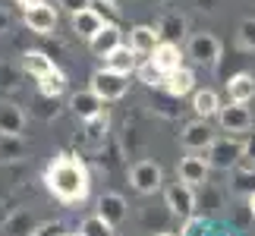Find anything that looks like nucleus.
Listing matches in <instances>:
<instances>
[{"instance_id":"2f4dec72","label":"nucleus","mask_w":255,"mask_h":236,"mask_svg":"<svg viewBox=\"0 0 255 236\" xmlns=\"http://www.w3.org/2000/svg\"><path fill=\"white\" fill-rule=\"evenodd\" d=\"M79 233L82 236H117V227H114V224H107L101 214H88V218L82 221Z\"/></svg>"},{"instance_id":"0eeeda50","label":"nucleus","mask_w":255,"mask_h":236,"mask_svg":"<svg viewBox=\"0 0 255 236\" xmlns=\"http://www.w3.org/2000/svg\"><path fill=\"white\" fill-rule=\"evenodd\" d=\"M218 139L211 129V123L205 120V117H195V120H189L183 126V132H180V145L186 151H208V145Z\"/></svg>"},{"instance_id":"393cba45","label":"nucleus","mask_w":255,"mask_h":236,"mask_svg":"<svg viewBox=\"0 0 255 236\" xmlns=\"http://www.w3.org/2000/svg\"><path fill=\"white\" fill-rule=\"evenodd\" d=\"M218 111H221V98H218V92L214 88H199V92H192V114L195 117H218Z\"/></svg>"},{"instance_id":"f704fd0d","label":"nucleus","mask_w":255,"mask_h":236,"mask_svg":"<svg viewBox=\"0 0 255 236\" xmlns=\"http://www.w3.org/2000/svg\"><path fill=\"white\" fill-rule=\"evenodd\" d=\"M0 154H3V161H19L25 154L22 135H0Z\"/></svg>"},{"instance_id":"f8f14e48","label":"nucleus","mask_w":255,"mask_h":236,"mask_svg":"<svg viewBox=\"0 0 255 236\" xmlns=\"http://www.w3.org/2000/svg\"><path fill=\"white\" fill-rule=\"evenodd\" d=\"M117 44H123V32H120L117 22H104L92 38H88V51H92L95 57H101V60L114 51Z\"/></svg>"},{"instance_id":"f03ea898","label":"nucleus","mask_w":255,"mask_h":236,"mask_svg":"<svg viewBox=\"0 0 255 236\" xmlns=\"http://www.w3.org/2000/svg\"><path fill=\"white\" fill-rule=\"evenodd\" d=\"M88 88H92V92L101 98L104 104L120 101V98H126V92H129V73L111 70V66H104V70H95Z\"/></svg>"},{"instance_id":"423d86ee","label":"nucleus","mask_w":255,"mask_h":236,"mask_svg":"<svg viewBox=\"0 0 255 236\" xmlns=\"http://www.w3.org/2000/svg\"><path fill=\"white\" fill-rule=\"evenodd\" d=\"M221 51L224 47L211 32H195V35H189V41H186V57L199 66H218Z\"/></svg>"},{"instance_id":"cd10ccee","label":"nucleus","mask_w":255,"mask_h":236,"mask_svg":"<svg viewBox=\"0 0 255 236\" xmlns=\"http://www.w3.org/2000/svg\"><path fill=\"white\" fill-rule=\"evenodd\" d=\"M35 82H38V92H41V95H51V98H63L66 88H70L63 70H57V66H54L51 73H44L41 79H35Z\"/></svg>"},{"instance_id":"6e6552de","label":"nucleus","mask_w":255,"mask_h":236,"mask_svg":"<svg viewBox=\"0 0 255 236\" xmlns=\"http://www.w3.org/2000/svg\"><path fill=\"white\" fill-rule=\"evenodd\" d=\"M218 123H221V129L224 132H246L249 126H252V114H249V107L246 104H240V101H230V104H221V111H218Z\"/></svg>"},{"instance_id":"f3484780","label":"nucleus","mask_w":255,"mask_h":236,"mask_svg":"<svg viewBox=\"0 0 255 236\" xmlns=\"http://www.w3.org/2000/svg\"><path fill=\"white\" fill-rule=\"evenodd\" d=\"M70 111L85 123V120H92V117L104 114V101L92 92V88H88V92H76V95H70Z\"/></svg>"},{"instance_id":"58836bf2","label":"nucleus","mask_w":255,"mask_h":236,"mask_svg":"<svg viewBox=\"0 0 255 236\" xmlns=\"http://www.w3.org/2000/svg\"><path fill=\"white\" fill-rule=\"evenodd\" d=\"M60 6L66 9V13H79V9H85V6H92V0H60Z\"/></svg>"},{"instance_id":"1a4fd4ad","label":"nucleus","mask_w":255,"mask_h":236,"mask_svg":"<svg viewBox=\"0 0 255 236\" xmlns=\"http://www.w3.org/2000/svg\"><path fill=\"white\" fill-rule=\"evenodd\" d=\"M208 173H211L208 161H205V157H199L195 151H189V154L180 161V167H176V180L189 183V186H195V189L208 183Z\"/></svg>"},{"instance_id":"49530a36","label":"nucleus","mask_w":255,"mask_h":236,"mask_svg":"<svg viewBox=\"0 0 255 236\" xmlns=\"http://www.w3.org/2000/svg\"><path fill=\"white\" fill-rule=\"evenodd\" d=\"M148 3H164V0H148Z\"/></svg>"},{"instance_id":"a18cd8bd","label":"nucleus","mask_w":255,"mask_h":236,"mask_svg":"<svg viewBox=\"0 0 255 236\" xmlns=\"http://www.w3.org/2000/svg\"><path fill=\"white\" fill-rule=\"evenodd\" d=\"M154 236H176V233H170V230H158Z\"/></svg>"},{"instance_id":"5701e85b","label":"nucleus","mask_w":255,"mask_h":236,"mask_svg":"<svg viewBox=\"0 0 255 236\" xmlns=\"http://www.w3.org/2000/svg\"><path fill=\"white\" fill-rule=\"evenodd\" d=\"M227 95H230V101H240V104H249L252 98H255V76L252 73H233L227 79Z\"/></svg>"},{"instance_id":"4be33fe9","label":"nucleus","mask_w":255,"mask_h":236,"mask_svg":"<svg viewBox=\"0 0 255 236\" xmlns=\"http://www.w3.org/2000/svg\"><path fill=\"white\" fill-rule=\"evenodd\" d=\"M104 22H107V19L98 13L95 6H85V9H79V13H73V32L79 35L82 41H88V38H92Z\"/></svg>"},{"instance_id":"79ce46f5","label":"nucleus","mask_w":255,"mask_h":236,"mask_svg":"<svg viewBox=\"0 0 255 236\" xmlns=\"http://www.w3.org/2000/svg\"><path fill=\"white\" fill-rule=\"evenodd\" d=\"M3 32H9V13L0 6V35H3Z\"/></svg>"},{"instance_id":"8fccbe9b","label":"nucleus","mask_w":255,"mask_h":236,"mask_svg":"<svg viewBox=\"0 0 255 236\" xmlns=\"http://www.w3.org/2000/svg\"><path fill=\"white\" fill-rule=\"evenodd\" d=\"M32 236H38V233H32Z\"/></svg>"},{"instance_id":"e433bc0d","label":"nucleus","mask_w":255,"mask_h":236,"mask_svg":"<svg viewBox=\"0 0 255 236\" xmlns=\"http://www.w3.org/2000/svg\"><path fill=\"white\" fill-rule=\"evenodd\" d=\"M92 6L101 16H107V22H117V19H120V6H117V0H92Z\"/></svg>"},{"instance_id":"9b49d317","label":"nucleus","mask_w":255,"mask_h":236,"mask_svg":"<svg viewBox=\"0 0 255 236\" xmlns=\"http://www.w3.org/2000/svg\"><path fill=\"white\" fill-rule=\"evenodd\" d=\"M25 13V28L35 35H51L57 28V9L51 3H38V6H28L22 9Z\"/></svg>"},{"instance_id":"72a5a7b5","label":"nucleus","mask_w":255,"mask_h":236,"mask_svg":"<svg viewBox=\"0 0 255 236\" xmlns=\"http://www.w3.org/2000/svg\"><path fill=\"white\" fill-rule=\"evenodd\" d=\"M237 44L243 47V51L255 54V16H246L237 25Z\"/></svg>"},{"instance_id":"09e8293b","label":"nucleus","mask_w":255,"mask_h":236,"mask_svg":"<svg viewBox=\"0 0 255 236\" xmlns=\"http://www.w3.org/2000/svg\"><path fill=\"white\" fill-rule=\"evenodd\" d=\"M63 236H70V233H63Z\"/></svg>"},{"instance_id":"b1692460","label":"nucleus","mask_w":255,"mask_h":236,"mask_svg":"<svg viewBox=\"0 0 255 236\" xmlns=\"http://www.w3.org/2000/svg\"><path fill=\"white\" fill-rule=\"evenodd\" d=\"M104 66H111V70H120V73H135V66H139V54L132 51L129 44H117L111 54L104 57Z\"/></svg>"},{"instance_id":"7ed1b4c3","label":"nucleus","mask_w":255,"mask_h":236,"mask_svg":"<svg viewBox=\"0 0 255 236\" xmlns=\"http://www.w3.org/2000/svg\"><path fill=\"white\" fill-rule=\"evenodd\" d=\"M205 161H208L211 170H221V173H230L233 167L243 161V142L233 139V135H221L208 145L205 151Z\"/></svg>"},{"instance_id":"4468645a","label":"nucleus","mask_w":255,"mask_h":236,"mask_svg":"<svg viewBox=\"0 0 255 236\" xmlns=\"http://www.w3.org/2000/svg\"><path fill=\"white\" fill-rule=\"evenodd\" d=\"M38 224L41 221L35 218L32 208H16V211H9L3 218V233H9V236H32L38 230Z\"/></svg>"},{"instance_id":"bb28decb","label":"nucleus","mask_w":255,"mask_h":236,"mask_svg":"<svg viewBox=\"0 0 255 236\" xmlns=\"http://www.w3.org/2000/svg\"><path fill=\"white\" fill-rule=\"evenodd\" d=\"M22 79H25V70L9 60H0V95H13L22 88Z\"/></svg>"},{"instance_id":"6ab92c4d","label":"nucleus","mask_w":255,"mask_h":236,"mask_svg":"<svg viewBox=\"0 0 255 236\" xmlns=\"http://www.w3.org/2000/svg\"><path fill=\"white\" fill-rule=\"evenodd\" d=\"M230 192L240 195V199H249L255 192V164L249 161H240L237 167L230 170Z\"/></svg>"},{"instance_id":"7c9ffc66","label":"nucleus","mask_w":255,"mask_h":236,"mask_svg":"<svg viewBox=\"0 0 255 236\" xmlns=\"http://www.w3.org/2000/svg\"><path fill=\"white\" fill-rule=\"evenodd\" d=\"M151 111L158 114V117H164V120H176L180 117V98H173L170 92H164V88H158V95L151 98Z\"/></svg>"},{"instance_id":"412c9836","label":"nucleus","mask_w":255,"mask_h":236,"mask_svg":"<svg viewBox=\"0 0 255 236\" xmlns=\"http://www.w3.org/2000/svg\"><path fill=\"white\" fill-rule=\"evenodd\" d=\"M164 92H170L173 98H186V95H192L195 92V73L192 70H186V66H180V70H173L164 76Z\"/></svg>"},{"instance_id":"37998d69","label":"nucleus","mask_w":255,"mask_h":236,"mask_svg":"<svg viewBox=\"0 0 255 236\" xmlns=\"http://www.w3.org/2000/svg\"><path fill=\"white\" fill-rule=\"evenodd\" d=\"M22 9H28V6H38V3H47V0H16Z\"/></svg>"},{"instance_id":"f257e3e1","label":"nucleus","mask_w":255,"mask_h":236,"mask_svg":"<svg viewBox=\"0 0 255 236\" xmlns=\"http://www.w3.org/2000/svg\"><path fill=\"white\" fill-rule=\"evenodd\" d=\"M44 186L60 205H82L92 192V173L79 154H57L44 170Z\"/></svg>"},{"instance_id":"c85d7f7f","label":"nucleus","mask_w":255,"mask_h":236,"mask_svg":"<svg viewBox=\"0 0 255 236\" xmlns=\"http://www.w3.org/2000/svg\"><path fill=\"white\" fill-rule=\"evenodd\" d=\"M57 98H51V95H41L38 92L35 98H32V104H28V117H35V120H41V123H51V120H57Z\"/></svg>"},{"instance_id":"39448f33","label":"nucleus","mask_w":255,"mask_h":236,"mask_svg":"<svg viewBox=\"0 0 255 236\" xmlns=\"http://www.w3.org/2000/svg\"><path fill=\"white\" fill-rule=\"evenodd\" d=\"M129 186L139 195H154V192H161V186H164V170H161V164H154V161H135L129 167Z\"/></svg>"},{"instance_id":"ddd939ff","label":"nucleus","mask_w":255,"mask_h":236,"mask_svg":"<svg viewBox=\"0 0 255 236\" xmlns=\"http://www.w3.org/2000/svg\"><path fill=\"white\" fill-rule=\"evenodd\" d=\"M111 117H107V111L104 114H98V117H92V120H85V132H82V142H85V148L88 151H101L107 142H111Z\"/></svg>"},{"instance_id":"473e14b6","label":"nucleus","mask_w":255,"mask_h":236,"mask_svg":"<svg viewBox=\"0 0 255 236\" xmlns=\"http://www.w3.org/2000/svg\"><path fill=\"white\" fill-rule=\"evenodd\" d=\"M135 76H139V82L148 85V88H161V85H164V73L148 60V57H145V60L135 66Z\"/></svg>"},{"instance_id":"c03bdc74","label":"nucleus","mask_w":255,"mask_h":236,"mask_svg":"<svg viewBox=\"0 0 255 236\" xmlns=\"http://www.w3.org/2000/svg\"><path fill=\"white\" fill-rule=\"evenodd\" d=\"M246 202H249V214H252V218H255V192L249 195V199H246Z\"/></svg>"},{"instance_id":"9d476101","label":"nucleus","mask_w":255,"mask_h":236,"mask_svg":"<svg viewBox=\"0 0 255 236\" xmlns=\"http://www.w3.org/2000/svg\"><path fill=\"white\" fill-rule=\"evenodd\" d=\"M148 60L158 66V70L167 76V73H173V70H180L183 66V47L176 44V41H167V38H161L158 41V47L148 54Z\"/></svg>"},{"instance_id":"ea45409f","label":"nucleus","mask_w":255,"mask_h":236,"mask_svg":"<svg viewBox=\"0 0 255 236\" xmlns=\"http://www.w3.org/2000/svg\"><path fill=\"white\" fill-rule=\"evenodd\" d=\"M243 161H249V164H255V132L249 135L246 142H243Z\"/></svg>"},{"instance_id":"2eb2a0df","label":"nucleus","mask_w":255,"mask_h":236,"mask_svg":"<svg viewBox=\"0 0 255 236\" xmlns=\"http://www.w3.org/2000/svg\"><path fill=\"white\" fill-rule=\"evenodd\" d=\"M98 214L114 224V227H120V224L126 221V214H129V205H126V199L120 192H104L101 199H98Z\"/></svg>"},{"instance_id":"c9c22d12","label":"nucleus","mask_w":255,"mask_h":236,"mask_svg":"<svg viewBox=\"0 0 255 236\" xmlns=\"http://www.w3.org/2000/svg\"><path fill=\"white\" fill-rule=\"evenodd\" d=\"M205 233H208V218L205 214H192L180 227V236H205Z\"/></svg>"},{"instance_id":"a878e982","label":"nucleus","mask_w":255,"mask_h":236,"mask_svg":"<svg viewBox=\"0 0 255 236\" xmlns=\"http://www.w3.org/2000/svg\"><path fill=\"white\" fill-rule=\"evenodd\" d=\"M154 25H158L161 38H167V41H183V38H186V28H189V22H186L183 13H164Z\"/></svg>"},{"instance_id":"a211bd4d","label":"nucleus","mask_w":255,"mask_h":236,"mask_svg":"<svg viewBox=\"0 0 255 236\" xmlns=\"http://www.w3.org/2000/svg\"><path fill=\"white\" fill-rule=\"evenodd\" d=\"M199 211L205 214V218H211V214H221L224 208H227V192L221 189V186H214V183H205L199 186Z\"/></svg>"},{"instance_id":"de8ad7c7","label":"nucleus","mask_w":255,"mask_h":236,"mask_svg":"<svg viewBox=\"0 0 255 236\" xmlns=\"http://www.w3.org/2000/svg\"><path fill=\"white\" fill-rule=\"evenodd\" d=\"M70 236H82V233H70Z\"/></svg>"},{"instance_id":"c756f323","label":"nucleus","mask_w":255,"mask_h":236,"mask_svg":"<svg viewBox=\"0 0 255 236\" xmlns=\"http://www.w3.org/2000/svg\"><path fill=\"white\" fill-rule=\"evenodd\" d=\"M22 70H25V76L41 79L44 73L54 70V60H51L44 51H25V54H22Z\"/></svg>"},{"instance_id":"4c0bfd02","label":"nucleus","mask_w":255,"mask_h":236,"mask_svg":"<svg viewBox=\"0 0 255 236\" xmlns=\"http://www.w3.org/2000/svg\"><path fill=\"white\" fill-rule=\"evenodd\" d=\"M38 236H63L66 233V227L60 221H44V224H38V230H35Z\"/></svg>"},{"instance_id":"aec40b11","label":"nucleus","mask_w":255,"mask_h":236,"mask_svg":"<svg viewBox=\"0 0 255 236\" xmlns=\"http://www.w3.org/2000/svg\"><path fill=\"white\" fill-rule=\"evenodd\" d=\"M158 41H161L158 25H132L129 28V47L139 57H148L154 47H158Z\"/></svg>"},{"instance_id":"20e7f679","label":"nucleus","mask_w":255,"mask_h":236,"mask_svg":"<svg viewBox=\"0 0 255 236\" xmlns=\"http://www.w3.org/2000/svg\"><path fill=\"white\" fill-rule=\"evenodd\" d=\"M164 208H170L173 218H192V214H199V195H195V186L176 180L170 183L167 189H164Z\"/></svg>"},{"instance_id":"a19ab883","label":"nucleus","mask_w":255,"mask_h":236,"mask_svg":"<svg viewBox=\"0 0 255 236\" xmlns=\"http://www.w3.org/2000/svg\"><path fill=\"white\" fill-rule=\"evenodd\" d=\"M195 6L202 9V13H218V6H221V0H195Z\"/></svg>"},{"instance_id":"dca6fc26","label":"nucleus","mask_w":255,"mask_h":236,"mask_svg":"<svg viewBox=\"0 0 255 236\" xmlns=\"http://www.w3.org/2000/svg\"><path fill=\"white\" fill-rule=\"evenodd\" d=\"M22 129H25V111L0 98V135H22Z\"/></svg>"}]
</instances>
